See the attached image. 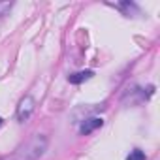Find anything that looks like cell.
Returning a JSON list of instances; mask_svg holds the SVG:
<instances>
[{
  "label": "cell",
  "instance_id": "1",
  "mask_svg": "<svg viewBox=\"0 0 160 160\" xmlns=\"http://www.w3.org/2000/svg\"><path fill=\"white\" fill-rule=\"evenodd\" d=\"M47 138L42 134H34L25 145L19 147V151L15 152V160H38L43 156V152L47 151Z\"/></svg>",
  "mask_w": 160,
  "mask_h": 160
},
{
  "label": "cell",
  "instance_id": "2",
  "mask_svg": "<svg viewBox=\"0 0 160 160\" xmlns=\"http://www.w3.org/2000/svg\"><path fill=\"white\" fill-rule=\"evenodd\" d=\"M34 108H36L34 98H32V96H25V98L19 102V106H17V119H19V122H27V121L32 117Z\"/></svg>",
  "mask_w": 160,
  "mask_h": 160
},
{
  "label": "cell",
  "instance_id": "3",
  "mask_svg": "<svg viewBox=\"0 0 160 160\" xmlns=\"http://www.w3.org/2000/svg\"><path fill=\"white\" fill-rule=\"evenodd\" d=\"M102 124H104V121H102L100 117H89V119H85V121L81 122V126H79V132H81L83 136H89L91 132L102 128Z\"/></svg>",
  "mask_w": 160,
  "mask_h": 160
},
{
  "label": "cell",
  "instance_id": "4",
  "mask_svg": "<svg viewBox=\"0 0 160 160\" xmlns=\"http://www.w3.org/2000/svg\"><path fill=\"white\" fill-rule=\"evenodd\" d=\"M92 75H94V72H92V70H83V72H77V73L68 75V81H70L72 85H79V83L87 81V79H91Z\"/></svg>",
  "mask_w": 160,
  "mask_h": 160
},
{
  "label": "cell",
  "instance_id": "5",
  "mask_svg": "<svg viewBox=\"0 0 160 160\" xmlns=\"http://www.w3.org/2000/svg\"><path fill=\"white\" fill-rule=\"evenodd\" d=\"M12 8H13V2H10V0H4V2H0V17L8 15Z\"/></svg>",
  "mask_w": 160,
  "mask_h": 160
},
{
  "label": "cell",
  "instance_id": "6",
  "mask_svg": "<svg viewBox=\"0 0 160 160\" xmlns=\"http://www.w3.org/2000/svg\"><path fill=\"white\" fill-rule=\"evenodd\" d=\"M126 160H145V152L139 151V149H134V151L126 156Z\"/></svg>",
  "mask_w": 160,
  "mask_h": 160
},
{
  "label": "cell",
  "instance_id": "7",
  "mask_svg": "<svg viewBox=\"0 0 160 160\" xmlns=\"http://www.w3.org/2000/svg\"><path fill=\"white\" fill-rule=\"evenodd\" d=\"M0 124H2V119H0Z\"/></svg>",
  "mask_w": 160,
  "mask_h": 160
}]
</instances>
